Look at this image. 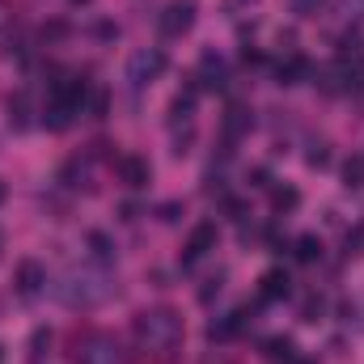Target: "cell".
<instances>
[{
	"label": "cell",
	"mask_w": 364,
	"mask_h": 364,
	"mask_svg": "<svg viewBox=\"0 0 364 364\" xmlns=\"http://www.w3.org/2000/svg\"><path fill=\"white\" fill-rule=\"evenodd\" d=\"M55 296L68 305V309H97L102 301L114 296V279L106 267H93V263H81V267H68L55 284Z\"/></svg>",
	"instance_id": "obj_1"
},
{
	"label": "cell",
	"mask_w": 364,
	"mask_h": 364,
	"mask_svg": "<svg viewBox=\"0 0 364 364\" xmlns=\"http://www.w3.org/2000/svg\"><path fill=\"white\" fill-rule=\"evenodd\" d=\"M132 335H136L140 352H153V356L170 360V356L178 352V343H182V318L170 309V305L144 309V314H136V322H132Z\"/></svg>",
	"instance_id": "obj_2"
},
{
	"label": "cell",
	"mask_w": 364,
	"mask_h": 364,
	"mask_svg": "<svg viewBox=\"0 0 364 364\" xmlns=\"http://www.w3.org/2000/svg\"><path fill=\"white\" fill-rule=\"evenodd\" d=\"M360 68H364V60H335V64H322L314 77V85L322 93H331V97H339V93H356V77H360Z\"/></svg>",
	"instance_id": "obj_3"
},
{
	"label": "cell",
	"mask_w": 364,
	"mask_h": 364,
	"mask_svg": "<svg viewBox=\"0 0 364 364\" xmlns=\"http://www.w3.org/2000/svg\"><path fill=\"white\" fill-rule=\"evenodd\" d=\"M166 64H170V60H166L161 47H140V51L127 60V81H132L136 90H144V85H153V81L166 73Z\"/></svg>",
	"instance_id": "obj_4"
},
{
	"label": "cell",
	"mask_w": 364,
	"mask_h": 364,
	"mask_svg": "<svg viewBox=\"0 0 364 364\" xmlns=\"http://www.w3.org/2000/svg\"><path fill=\"white\" fill-rule=\"evenodd\" d=\"M119 360H123V352H119L114 335H106V331H90L77 343V364H119Z\"/></svg>",
	"instance_id": "obj_5"
},
{
	"label": "cell",
	"mask_w": 364,
	"mask_h": 364,
	"mask_svg": "<svg viewBox=\"0 0 364 364\" xmlns=\"http://www.w3.org/2000/svg\"><path fill=\"white\" fill-rule=\"evenodd\" d=\"M216 237H220V233H216V225H212V220L195 225V233H191V237H186V246H182V267H195L203 255H212V250H216Z\"/></svg>",
	"instance_id": "obj_6"
},
{
	"label": "cell",
	"mask_w": 364,
	"mask_h": 364,
	"mask_svg": "<svg viewBox=\"0 0 364 364\" xmlns=\"http://www.w3.org/2000/svg\"><path fill=\"white\" fill-rule=\"evenodd\" d=\"M195 26V0H170L161 13V34L166 38H182Z\"/></svg>",
	"instance_id": "obj_7"
},
{
	"label": "cell",
	"mask_w": 364,
	"mask_h": 364,
	"mask_svg": "<svg viewBox=\"0 0 364 364\" xmlns=\"http://www.w3.org/2000/svg\"><path fill=\"white\" fill-rule=\"evenodd\" d=\"M250 322H255L250 305H246V309H233V314H225V318H216V322L208 326V339H212V343H229V339H237Z\"/></svg>",
	"instance_id": "obj_8"
},
{
	"label": "cell",
	"mask_w": 364,
	"mask_h": 364,
	"mask_svg": "<svg viewBox=\"0 0 364 364\" xmlns=\"http://www.w3.org/2000/svg\"><path fill=\"white\" fill-rule=\"evenodd\" d=\"M114 174L123 186H132V191H144L149 178H153V170H149V161L144 157H136V153H123L119 161H114Z\"/></svg>",
	"instance_id": "obj_9"
},
{
	"label": "cell",
	"mask_w": 364,
	"mask_h": 364,
	"mask_svg": "<svg viewBox=\"0 0 364 364\" xmlns=\"http://www.w3.org/2000/svg\"><path fill=\"white\" fill-rule=\"evenodd\" d=\"M43 288H47V267L34 263V259H26V263L17 267V292H21L26 301H34Z\"/></svg>",
	"instance_id": "obj_10"
},
{
	"label": "cell",
	"mask_w": 364,
	"mask_h": 364,
	"mask_svg": "<svg viewBox=\"0 0 364 364\" xmlns=\"http://www.w3.org/2000/svg\"><path fill=\"white\" fill-rule=\"evenodd\" d=\"M199 85H203V90H225V85H229V64L208 51V55L199 60Z\"/></svg>",
	"instance_id": "obj_11"
},
{
	"label": "cell",
	"mask_w": 364,
	"mask_h": 364,
	"mask_svg": "<svg viewBox=\"0 0 364 364\" xmlns=\"http://www.w3.org/2000/svg\"><path fill=\"white\" fill-rule=\"evenodd\" d=\"M288 292H292V279H288V272L272 267V272L259 275V301H284Z\"/></svg>",
	"instance_id": "obj_12"
},
{
	"label": "cell",
	"mask_w": 364,
	"mask_h": 364,
	"mask_svg": "<svg viewBox=\"0 0 364 364\" xmlns=\"http://www.w3.org/2000/svg\"><path fill=\"white\" fill-rule=\"evenodd\" d=\"M263 356H267L272 364H296V343L284 339V335H275V339L263 343Z\"/></svg>",
	"instance_id": "obj_13"
},
{
	"label": "cell",
	"mask_w": 364,
	"mask_h": 364,
	"mask_svg": "<svg viewBox=\"0 0 364 364\" xmlns=\"http://www.w3.org/2000/svg\"><path fill=\"white\" fill-rule=\"evenodd\" d=\"M275 77H279V85H301V81L309 77V64H305L301 55H288V60H279Z\"/></svg>",
	"instance_id": "obj_14"
},
{
	"label": "cell",
	"mask_w": 364,
	"mask_h": 364,
	"mask_svg": "<svg viewBox=\"0 0 364 364\" xmlns=\"http://www.w3.org/2000/svg\"><path fill=\"white\" fill-rule=\"evenodd\" d=\"M250 127H255L250 110H246V106H229V114H225V136H229V140H237V136H246Z\"/></svg>",
	"instance_id": "obj_15"
},
{
	"label": "cell",
	"mask_w": 364,
	"mask_h": 364,
	"mask_svg": "<svg viewBox=\"0 0 364 364\" xmlns=\"http://www.w3.org/2000/svg\"><path fill=\"white\" fill-rule=\"evenodd\" d=\"M191 114H195V90L178 93V97L170 102V123H191Z\"/></svg>",
	"instance_id": "obj_16"
},
{
	"label": "cell",
	"mask_w": 364,
	"mask_h": 364,
	"mask_svg": "<svg viewBox=\"0 0 364 364\" xmlns=\"http://www.w3.org/2000/svg\"><path fill=\"white\" fill-rule=\"evenodd\" d=\"M9 123L21 132V127H30V97L26 93H17L13 102H9Z\"/></svg>",
	"instance_id": "obj_17"
},
{
	"label": "cell",
	"mask_w": 364,
	"mask_h": 364,
	"mask_svg": "<svg viewBox=\"0 0 364 364\" xmlns=\"http://www.w3.org/2000/svg\"><path fill=\"white\" fill-rule=\"evenodd\" d=\"M343 186H352V191H360V186H364V157H360V153L343 161Z\"/></svg>",
	"instance_id": "obj_18"
},
{
	"label": "cell",
	"mask_w": 364,
	"mask_h": 364,
	"mask_svg": "<svg viewBox=\"0 0 364 364\" xmlns=\"http://www.w3.org/2000/svg\"><path fill=\"white\" fill-rule=\"evenodd\" d=\"M296 259H301V263H318V259H322V242H318L314 233L296 237Z\"/></svg>",
	"instance_id": "obj_19"
},
{
	"label": "cell",
	"mask_w": 364,
	"mask_h": 364,
	"mask_svg": "<svg viewBox=\"0 0 364 364\" xmlns=\"http://www.w3.org/2000/svg\"><path fill=\"white\" fill-rule=\"evenodd\" d=\"M301 203V195L292 191V186H272V208L275 212H292Z\"/></svg>",
	"instance_id": "obj_20"
},
{
	"label": "cell",
	"mask_w": 364,
	"mask_h": 364,
	"mask_svg": "<svg viewBox=\"0 0 364 364\" xmlns=\"http://www.w3.org/2000/svg\"><path fill=\"white\" fill-rule=\"evenodd\" d=\"M47 348H51V331H34V335H30V364L43 360Z\"/></svg>",
	"instance_id": "obj_21"
},
{
	"label": "cell",
	"mask_w": 364,
	"mask_h": 364,
	"mask_svg": "<svg viewBox=\"0 0 364 364\" xmlns=\"http://www.w3.org/2000/svg\"><path fill=\"white\" fill-rule=\"evenodd\" d=\"M322 296H305V305H301V322H318L322 318Z\"/></svg>",
	"instance_id": "obj_22"
},
{
	"label": "cell",
	"mask_w": 364,
	"mask_h": 364,
	"mask_svg": "<svg viewBox=\"0 0 364 364\" xmlns=\"http://www.w3.org/2000/svg\"><path fill=\"white\" fill-rule=\"evenodd\" d=\"M90 246L97 250V259H102V263H110V259H114V250H110V242H106L102 233H90Z\"/></svg>",
	"instance_id": "obj_23"
},
{
	"label": "cell",
	"mask_w": 364,
	"mask_h": 364,
	"mask_svg": "<svg viewBox=\"0 0 364 364\" xmlns=\"http://www.w3.org/2000/svg\"><path fill=\"white\" fill-rule=\"evenodd\" d=\"M322 4H326V0H292V9H296L301 17H318V13H322Z\"/></svg>",
	"instance_id": "obj_24"
},
{
	"label": "cell",
	"mask_w": 364,
	"mask_h": 364,
	"mask_svg": "<svg viewBox=\"0 0 364 364\" xmlns=\"http://www.w3.org/2000/svg\"><path fill=\"white\" fill-rule=\"evenodd\" d=\"M309 166H314V170H326V166H331V153H326V144H314V153H309Z\"/></svg>",
	"instance_id": "obj_25"
},
{
	"label": "cell",
	"mask_w": 364,
	"mask_h": 364,
	"mask_svg": "<svg viewBox=\"0 0 364 364\" xmlns=\"http://www.w3.org/2000/svg\"><path fill=\"white\" fill-rule=\"evenodd\" d=\"M339 13H343V17H360L364 0H339Z\"/></svg>",
	"instance_id": "obj_26"
},
{
	"label": "cell",
	"mask_w": 364,
	"mask_h": 364,
	"mask_svg": "<svg viewBox=\"0 0 364 364\" xmlns=\"http://www.w3.org/2000/svg\"><path fill=\"white\" fill-rule=\"evenodd\" d=\"M360 246H364V225L356 233H348V255H360Z\"/></svg>",
	"instance_id": "obj_27"
},
{
	"label": "cell",
	"mask_w": 364,
	"mask_h": 364,
	"mask_svg": "<svg viewBox=\"0 0 364 364\" xmlns=\"http://www.w3.org/2000/svg\"><path fill=\"white\" fill-rule=\"evenodd\" d=\"M4 30H9V13H4V4H0V38H4Z\"/></svg>",
	"instance_id": "obj_28"
},
{
	"label": "cell",
	"mask_w": 364,
	"mask_h": 364,
	"mask_svg": "<svg viewBox=\"0 0 364 364\" xmlns=\"http://www.w3.org/2000/svg\"><path fill=\"white\" fill-rule=\"evenodd\" d=\"M356 97L364 102V68H360V77H356Z\"/></svg>",
	"instance_id": "obj_29"
},
{
	"label": "cell",
	"mask_w": 364,
	"mask_h": 364,
	"mask_svg": "<svg viewBox=\"0 0 364 364\" xmlns=\"http://www.w3.org/2000/svg\"><path fill=\"white\" fill-rule=\"evenodd\" d=\"M4 195H9V191H4V182H0V203H4Z\"/></svg>",
	"instance_id": "obj_30"
},
{
	"label": "cell",
	"mask_w": 364,
	"mask_h": 364,
	"mask_svg": "<svg viewBox=\"0 0 364 364\" xmlns=\"http://www.w3.org/2000/svg\"><path fill=\"white\" fill-rule=\"evenodd\" d=\"M0 364H4V348H0Z\"/></svg>",
	"instance_id": "obj_31"
},
{
	"label": "cell",
	"mask_w": 364,
	"mask_h": 364,
	"mask_svg": "<svg viewBox=\"0 0 364 364\" xmlns=\"http://www.w3.org/2000/svg\"><path fill=\"white\" fill-rule=\"evenodd\" d=\"M77 4H81V0H77Z\"/></svg>",
	"instance_id": "obj_32"
}]
</instances>
